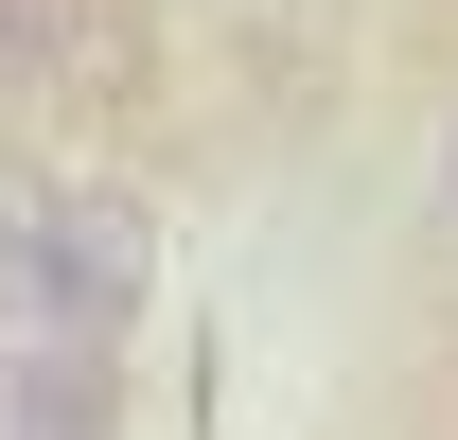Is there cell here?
I'll return each instance as SVG.
<instances>
[{
    "instance_id": "6da1fadb",
    "label": "cell",
    "mask_w": 458,
    "mask_h": 440,
    "mask_svg": "<svg viewBox=\"0 0 458 440\" xmlns=\"http://www.w3.org/2000/svg\"><path fill=\"white\" fill-rule=\"evenodd\" d=\"M141 300H159V229L123 194H54V334L106 352V334H141Z\"/></svg>"
},
{
    "instance_id": "7a4b0ae2",
    "label": "cell",
    "mask_w": 458,
    "mask_h": 440,
    "mask_svg": "<svg viewBox=\"0 0 458 440\" xmlns=\"http://www.w3.org/2000/svg\"><path fill=\"white\" fill-rule=\"evenodd\" d=\"M0 334H54V176L0 159Z\"/></svg>"
},
{
    "instance_id": "3957f363",
    "label": "cell",
    "mask_w": 458,
    "mask_h": 440,
    "mask_svg": "<svg viewBox=\"0 0 458 440\" xmlns=\"http://www.w3.org/2000/svg\"><path fill=\"white\" fill-rule=\"evenodd\" d=\"M89 71V0H0V89H71Z\"/></svg>"
}]
</instances>
